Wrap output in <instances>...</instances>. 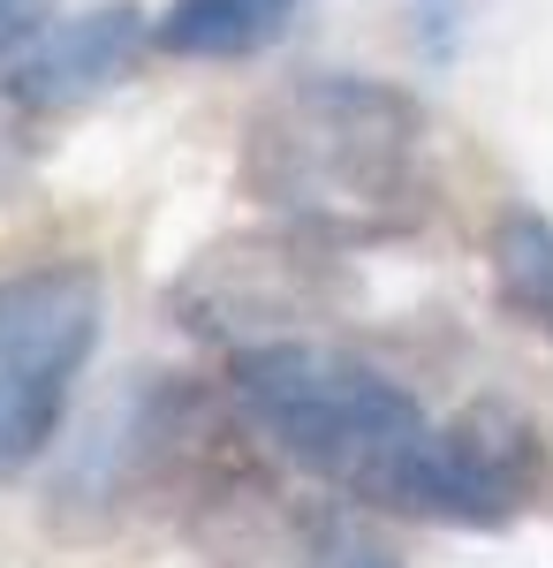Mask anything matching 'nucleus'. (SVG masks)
<instances>
[{
	"label": "nucleus",
	"mask_w": 553,
	"mask_h": 568,
	"mask_svg": "<svg viewBox=\"0 0 553 568\" xmlns=\"http://www.w3.org/2000/svg\"><path fill=\"white\" fill-rule=\"evenodd\" d=\"M341 296H349L341 243L311 235L296 220H273V227H243V235L205 243L168 281V318L198 342L251 349V342H281V334L319 326Z\"/></svg>",
	"instance_id": "4"
},
{
	"label": "nucleus",
	"mask_w": 553,
	"mask_h": 568,
	"mask_svg": "<svg viewBox=\"0 0 553 568\" xmlns=\"http://www.w3.org/2000/svg\"><path fill=\"white\" fill-rule=\"evenodd\" d=\"M228 394L281 463H296L303 478L334 485L364 508L402 516V485L432 439L425 402L402 379H386L380 364L334 349V342L281 334V342L235 349Z\"/></svg>",
	"instance_id": "2"
},
{
	"label": "nucleus",
	"mask_w": 553,
	"mask_h": 568,
	"mask_svg": "<svg viewBox=\"0 0 553 568\" xmlns=\"http://www.w3.org/2000/svg\"><path fill=\"white\" fill-rule=\"evenodd\" d=\"M303 23V0H168L152 16V45L174 61H251Z\"/></svg>",
	"instance_id": "7"
},
{
	"label": "nucleus",
	"mask_w": 553,
	"mask_h": 568,
	"mask_svg": "<svg viewBox=\"0 0 553 568\" xmlns=\"http://www.w3.org/2000/svg\"><path fill=\"white\" fill-rule=\"evenodd\" d=\"M107 326V288L77 258L0 273V478H23L69 425Z\"/></svg>",
	"instance_id": "3"
},
{
	"label": "nucleus",
	"mask_w": 553,
	"mask_h": 568,
	"mask_svg": "<svg viewBox=\"0 0 553 568\" xmlns=\"http://www.w3.org/2000/svg\"><path fill=\"white\" fill-rule=\"evenodd\" d=\"M235 190L326 243L410 235L432 205V122L402 84L319 69L251 106Z\"/></svg>",
	"instance_id": "1"
},
{
	"label": "nucleus",
	"mask_w": 553,
	"mask_h": 568,
	"mask_svg": "<svg viewBox=\"0 0 553 568\" xmlns=\"http://www.w3.org/2000/svg\"><path fill=\"white\" fill-rule=\"evenodd\" d=\"M485 258H493L501 311L523 318V326H539V334H553V220L531 213V205H509V213L493 220Z\"/></svg>",
	"instance_id": "8"
},
{
	"label": "nucleus",
	"mask_w": 553,
	"mask_h": 568,
	"mask_svg": "<svg viewBox=\"0 0 553 568\" xmlns=\"http://www.w3.org/2000/svg\"><path fill=\"white\" fill-rule=\"evenodd\" d=\"M152 53V16L137 0H114V8H84L69 23H46L0 61V91L23 106V114H69V106H91L114 84L137 77V61Z\"/></svg>",
	"instance_id": "6"
},
{
	"label": "nucleus",
	"mask_w": 553,
	"mask_h": 568,
	"mask_svg": "<svg viewBox=\"0 0 553 568\" xmlns=\"http://www.w3.org/2000/svg\"><path fill=\"white\" fill-rule=\"evenodd\" d=\"M303 568H402L394 546H380L364 524L349 516H319L311 524V546H303Z\"/></svg>",
	"instance_id": "9"
},
{
	"label": "nucleus",
	"mask_w": 553,
	"mask_h": 568,
	"mask_svg": "<svg viewBox=\"0 0 553 568\" xmlns=\"http://www.w3.org/2000/svg\"><path fill=\"white\" fill-rule=\"evenodd\" d=\"M546 485V439L509 402H470L432 425L418 470L402 485V516L448 530H509Z\"/></svg>",
	"instance_id": "5"
},
{
	"label": "nucleus",
	"mask_w": 553,
	"mask_h": 568,
	"mask_svg": "<svg viewBox=\"0 0 553 568\" xmlns=\"http://www.w3.org/2000/svg\"><path fill=\"white\" fill-rule=\"evenodd\" d=\"M39 31V0H0V61Z\"/></svg>",
	"instance_id": "10"
}]
</instances>
